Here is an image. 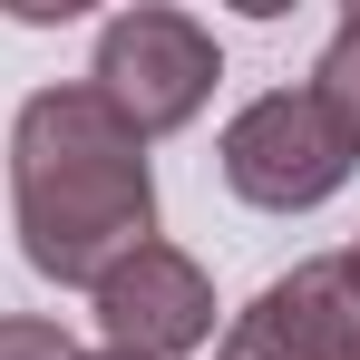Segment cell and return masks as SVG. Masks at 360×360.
Listing matches in <instances>:
<instances>
[{
	"mask_svg": "<svg viewBox=\"0 0 360 360\" xmlns=\"http://www.w3.org/2000/svg\"><path fill=\"white\" fill-rule=\"evenodd\" d=\"M78 360H136V351H78Z\"/></svg>",
	"mask_w": 360,
	"mask_h": 360,
	"instance_id": "9c48e42d",
	"label": "cell"
},
{
	"mask_svg": "<svg viewBox=\"0 0 360 360\" xmlns=\"http://www.w3.org/2000/svg\"><path fill=\"white\" fill-rule=\"evenodd\" d=\"M311 98L341 117V136L360 146V10L331 30V49H321V68H311Z\"/></svg>",
	"mask_w": 360,
	"mask_h": 360,
	"instance_id": "5b68a950",
	"label": "cell"
},
{
	"mask_svg": "<svg viewBox=\"0 0 360 360\" xmlns=\"http://www.w3.org/2000/svg\"><path fill=\"white\" fill-rule=\"evenodd\" d=\"M360 146L341 136V117L311 98V88H273L224 127V185L263 214H311L351 185Z\"/></svg>",
	"mask_w": 360,
	"mask_h": 360,
	"instance_id": "7a4b0ae2",
	"label": "cell"
},
{
	"mask_svg": "<svg viewBox=\"0 0 360 360\" xmlns=\"http://www.w3.org/2000/svg\"><path fill=\"white\" fill-rule=\"evenodd\" d=\"M214 360H292V351H283V341H273V331H263V321L243 311L234 331H224V351H214Z\"/></svg>",
	"mask_w": 360,
	"mask_h": 360,
	"instance_id": "52a82bcc",
	"label": "cell"
},
{
	"mask_svg": "<svg viewBox=\"0 0 360 360\" xmlns=\"http://www.w3.org/2000/svg\"><path fill=\"white\" fill-rule=\"evenodd\" d=\"M0 360H78L59 321H0Z\"/></svg>",
	"mask_w": 360,
	"mask_h": 360,
	"instance_id": "8992f818",
	"label": "cell"
},
{
	"mask_svg": "<svg viewBox=\"0 0 360 360\" xmlns=\"http://www.w3.org/2000/svg\"><path fill=\"white\" fill-rule=\"evenodd\" d=\"M331 263H341V283L360 292V234H351V253H331Z\"/></svg>",
	"mask_w": 360,
	"mask_h": 360,
	"instance_id": "ba28073f",
	"label": "cell"
},
{
	"mask_svg": "<svg viewBox=\"0 0 360 360\" xmlns=\"http://www.w3.org/2000/svg\"><path fill=\"white\" fill-rule=\"evenodd\" d=\"M214 30L205 20H185V10H117L108 30H98V68H88V88L117 108L136 136H176L205 98H214Z\"/></svg>",
	"mask_w": 360,
	"mask_h": 360,
	"instance_id": "3957f363",
	"label": "cell"
},
{
	"mask_svg": "<svg viewBox=\"0 0 360 360\" xmlns=\"http://www.w3.org/2000/svg\"><path fill=\"white\" fill-rule=\"evenodd\" d=\"M10 214L30 273L98 292L136 243H156V176H146V136L78 78L39 88L10 117Z\"/></svg>",
	"mask_w": 360,
	"mask_h": 360,
	"instance_id": "6da1fadb",
	"label": "cell"
},
{
	"mask_svg": "<svg viewBox=\"0 0 360 360\" xmlns=\"http://www.w3.org/2000/svg\"><path fill=\"white\" fill-rule=\"evenodd\" d=\"M98 331H108V351H136V360L205 351L214 341V283H205V263L176 253V243H136L98 283Z\"/></svg>",
	"mask_w": 360,
	"mask_h": 360,
	"instance_id": "277c9868",
	"label": "cell"
}]
</instances>
